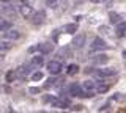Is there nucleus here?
Here are the masks:
<instances>
[{
    "mask_svg": "<svg viewBox=\"0 0 126 113\" xmlns=\"http://www.w3.org/2000/svg\"><path fill=\"white\" fill-rule=\"evenodd\" d=\"M54 50V44L50 42H43V44H38V52L43 53V55H47Z\"/></svg>",
    "mask_w": 126,
    "mask_h": 113,
    "instance_id": "12",
    "label": "nucleus"
},
{
    "mask_svg": "<svg viewBox=\"0 0 126 113\" xmlns=\"http://www.w3.org/2000/svg\"><path fill=\"white\" fill-rule=\"evenodd\" d=\"M117 74V69L115 68H101V69H94L93 71V75L96 77L98 80L99 79H106V77H112Z\"/></svg>",
    "mask_w": 126,
    "mask_h": 113,
    "instance_id": "2",
    "label": "nucleus"
},
{
    "mask_svg": "<svg viewBox=\"0 0 126 113\" xmlns=\"http://www.w3.org/2000/svg\"><path fill=\"white\" fill-rule=\"evenodd\" d=\"M19 2H25V0H19Z\"/></svg>",
    "mask_w": 126,
    "mask_h": 113,
    "instance_id": "29",
    "label": "nucleus"
},
{
    "mask_svg": "<svg viewBox=\"0 0 126 113\" xmlns=\"http://www.w3.org/2000/svg\"><path fill=\"white\" fill-rule=\"evenodd\" d=\"M90 2H93V3H99L101 0H90Z\"/></svg>",
    "mask_w": 126,
    "mask_h": 113,
    "instance_id": "27",
    "label": "nucleus"
},
{
    "mask_svg": "<svg viewBox=\"0 0 126 113\" xmlns=\"http://www.w3.org/2000/svg\"><path fill=\"white\" fill-rule=\"evenodd\" d=\"M101 30H102V33H104V35H107V33H109V30H107V27H101Z\"/></svg>",
    "mask_w": 126,
    "mask_h": 113,
    "instance_id": "25",
    "label": "nucleus"
},
{
    "mask_svg": "<svg viewBox=\"0 0 126 113\" xmlns=\"http://www.w3.org/2000/svg\"><path fill=\"white\" fill-rule=\"evenodd\" d=\"M0 17H2V16H0Z\"/></svg>",
    "mask_w": 126,
    "mask_h": 113,
    "instance_id": "30",
    "label": "nucleus"
},
{
    "mask_svg": "<svg viewBox=\"0 0 126 113\" xmlns=\"http://www.w3.org/2000/svg\"><path fill=\"white\" fill-rule=\"evenodd\" d=\"M0 2H3V3H10V2H13V0H0Z\"/></svg>",
    "mask_w": 126,
    "mask_h": 113,
    "instance_id": "26",
    "label": "nucleus"
},
{
    "mask_svg": "<svg viewBox=\"0 0 126 113\" xmlns=\"http://www.w3.org/2000/svg\"><path fill=\"white\" fill-rule=\"evenodd\" d=\"M44 19H46L44 11H38V13H33L32 22H33V25H41V24H44Z\"/></svg>",
    "mask_w": 126,
    "mask_h": 113,
    "instance_id": "10",
    "label": "nucleus"
},
{
    "mask_svg": "<svg viewBox=\"0 0 126 113\" xmlns=\"http://www.w3.org/2000/svg\"><path fill=\"white\" fill-rule=\"evenodd\" d=\"M107 47L109 46L106 44V41L102 38L96 36V38H93L92 44H90V52H101V50H106Z\"/></svg>",
    "mask_w": 126,
    "mask_h": 113,
    "instance_id": "3",
    "label": "nucleus"
},
{
    "mask_svg": "<svg viewBox=\"0 0 126 113\" xmlns=\"http://www.w3.org/2000/svg\"><path fill=\"white\" fill-rule=\"evenodd\" d=\"M16 75H17V72H13V71H10V72L6 74V82H10V83H11V82H13V80L16 79Z\"/></svg>",
    "mask_w": 126,
    "mask_h": 113,
    "instance_id": "22",
    "label": "nucleus"
},
{
    "mask_svg": "<svg viewBox=\"0 0 126 113\" xmlns=\"http://www.w3.org/2000/svg\"><path fill=\"white\" fill-rule=\"evenodd\" d=\"M43 100L47 104H50L52 107L55 108H68L69 107V100H66V99H63V97H54V96H44L43 97Z\"/></svg>",
    "mask_w": 126,
    "mask_h": 113,
    "instance_id": "1",
    "label": "nucleus"
},
{
    "mask_svg": "<svg viewBox=\"0 0 126 113\" xmlns=\"http://www.w3.org/2000/svg\"><path fill=\"white\" fill-rule=\"evenodd\" d=\"M92 61L94 64H98V66H102V64H106L109 61V57L106 55V53H98V55L92 57Z\"/></svg>",
    "mask_w": 126,
    "mask_h": 113,
    "instance_id": "11",
    "label": "nucleus"
},
{
    "mask_svg": "<svg viewBox=\"0 0 126 113\" xmlns=\"http://www.w3.org/2000/svg\"><path fill=\"white\" fill-rule=\"evenodd\" d=\"M85 41H87V36L84 33H79V35H76L74 36V39H73V49H76V50H80L82 47L85 46Z\"/></svg>",
    "mask_w": 126,
    "mask_h": 113,
    "instance_id": "5",
    "label": "nucleus"
},
{
    "mask_svg": "<svg viewBox=\"0 0 126 113\" xmlns=\"http://www.w3.org/2000/svg\"><path fill=\"white\" fill-rule=\"evenodd\" d=\"M62 3H63V0H46V6L47 8H52V10L60 8Z\"/></svg>",
    "mask_w": 126,
    "mask_h": 113,
    "instance_id": "14",
    "label": "nucleus"
},
{
    "mask_svg": "<svg viewBox=\"0 0 126 113\" xmlns=\"http://www.w3.org/2000/svg\"><path fill=\"white\" fill-rule=\"evenodd\" d=\"M2 38H5L8 41H16V39L21 38V33H19L17 30H14V28H6V30H3Z\"/></svg>",
    "mask_w": 126,
    "mask_h": 113,
    "instance_id": "6",
    "label": "nucleus"
},
{
    "mask_svg": "<svg viewBox=\"0 0 126 113\" xmlns=\"http://www.w3.org/2000/svg\"><path fill=\"white\" fill-rule=\"evenodd\" d=\"M69 94L71 96H76V97H85V91L82 88V85H77V83H73L69 85Z\"/></svg>",
    "mask_w": 126,
    "mask_h": 113,
    "instance_id": "8",
    "label": "nucleus"
},
{
    "mask_svg": "<svg viewBox=\"0 0 126 113\" xmlns=\"http://www.w3.org/2000/svg\"><path fill=\"white\" fill-rule=\"evenodd\" d=\"M123 58H125V61H126V50H123Z\"/></svg>",
    "mask_w": 126,
    "mask_h": 113,
    "instance_id": "28",
    "label": "nucleus"
},
{
    "mask_svg": "<svg viewBox=\"0 0 126 113\" xmlns=\"http://www.w3.org/2000/svg\"><path fill=\"white\" fill-rule=\"evenodd\" d=\"M58 57H62V58H69L71 57V52L68 49H62L60 52H58Z\"/></svg>",
    "mask_w": 126,
    "mask_h": 113,
    "instance_id": "21",
    "label": "nucleus"
},
{
    "mask_svg": "<svg viewBox=\"0 0 126 113\" xmlns=\"http://www.w3.org/2000/svg\"><path fill=\"white\" fill-rule=\"evenodd\" d=\"M58 82H60V80H58L57 77H52V79H49V80H47L46 83H44V88H50V87H55V85H57Z\"/></svg>",
    "mask_w": 126,
    "mask_h": 113,
    "instance_id": "19",
    "label": "nucleus"
},
{
    "mask_svg": "<svg viewBox=\"0 0 126 113\" xmlns=\"http://www.w3.org/2000/svg\"><path fill=\"white\" fill-rule=\"evenodd\" d=\"M77 71H79V66L77 64H71L68 68V71H66V74H68V75H74V74H77Z\"/></svg>",
    "mask_w": 126,
    "mask_h": 113,
    "instance_id": "20",
    "label": "nucleus"
},
{
    "mask_svg": "<svg viewBox=\"0 0 126 113\" xmlns=\"http://www.w3.org/2000/svg\"><path fill=\"white\" fill-rule=\"evenodd\" d=\"M62 69H63V66L60 61H57V60H50L49 63H47V71H49V74H52V75H58V74L62 72Z\"/></svg>",
    "mask_w": 126,
    "mask_h": 113,
    "instance_id": "4",
    "label": "nucleus"
},
{
    "mask_svg": "<svg viewBox=\"0 0 126 113\" xmlns=\"http://www.w3.org/2000/svg\"><path fill=\"white\" fill-rule=\"evenodd\" d=\"M29 93H32V94H39V93H41V88L32 87V88H29Z\"/></svg>",
    "mask_w": 126,
    "mask_h": 113,
    "instance_id": "24",
    "label": "nucleus"
},
{
    "mask_svg": "<svg viewBox=\"0 0 126 113\" xmlns=\"http://www.w3.org/2000/svg\"><path fill=\"white\" fill-rule=\"evenodd\" d=\"M19 13H21L22 17L32 19V16H33V8H32L30 5H21L19 6Z\"/></svg>",
    "mask_w": 126,
    "mask_h": 113,
    "instance_id": "9",
    "label": "nucleus"
},
{
    "mask_svg": "<svg viewBox=\"0 0 126 113\" xmlns=\"http://www.w3.org/2000/svg\"><path fill=\"white\" fill-rule=\"evenodd\" d=\"M41 79H43V72H41V71H36V72H33V75H32V80L38 82V80H41Z\"/></svg>",
    "mask_w": 126,
    "mask_h": 113,
    "instance_id": "23",
    "label": "nucleus"
},
{
    "mask_svg": "<svg viewBox=\"0 0 126 113\" xmlns=\"http://www.w3.org/2000/svg\"><path fill=\"white\" fill-rule=\"evenodd\" d=\"M77 28H79V25L76 24V22H74V24H66V25H63V32H65V33H69V35L76 33Z\"/></svg>",
    "mask_w": 126,
    "mask_h": 113,
    "instance_id": "13",
    "label": "nucleus"
},
{
    "mask_svg": "<svg viewBox=\"0 0 126 113\" xmlns=\"http://www.w3.org/2000/svg\"><path fill=\"white\" fill-rule=\"evenodd\" d=\"M102 80H104V79H102ZM102 80H101V83L96 87V93H101V94H102V93H106V91L109 89V85H106Z\"/></svg>",
    "mask_w": 126,
    "mask_h": 113,
    "instance_id": "18",
    "label": "nucleus"
},
{
    "mask_svg": "<svg viewBox=\"0 0 126 113\" xmlns=\"http://www.w3.org/2000/svg\"><path fill=\"white\" fill-rule=\"evenodd\" d=\"M35 68H36V66H33L32 63H29V64H22V66H19V68L16 69V72H17L19 77H22V79H24V77H27Z\"/></svg>",
    "mask_w": 126,
    "mask_h": 113,
    "instance_id": "7",
    "label": "nucleus"
},
{
    "mask_svg": "<svg viewBox=\"0 0 126 113\" xmlns=\"http://www.w3.org/2000/svg\"><path fill=\"white\" fill-rule=\"evenodd\" d=\"M115 32H117V36H125V35H126V22H123V21H121L120 22V24H117V30H115Z\"/></svg>",
    "mask_w": 126,
    "mask_h": 113,
    "instance_id": "15",
    "label": "nucleus"
},
{
    "mask_svg": "<svg viewBox=\"0 0 126 113\" xmlns=\"http://www.w3.org/2000/svg\"><path fill=\"white\" fill-rule=\"evenodd\" d=\"M41 55H43V53H41ZM41 55H36V57H33V58H32V61H30V63L33 64V66H36V68H38V66H41V64H43V61H44Z\"/></svg>",
    "mask_w": 126,
    "mask_h": 113,
    "instance_id": "17",
    "label": "nucleus"
},
{
    "mask_svg": "<svg viewBox=\"0 0 126 113\" xmlns=\"http://www.w3.org/2000/svg\"><path fill=\"white\" fill-rule=\"evenodd\" d=\"M109 21L110 22H112V24H120V22H121V16H120V14H118V13H113V11H110V13H109Z\"/></svg>",
    "mask_w": 126,
    "mask_h": 113,
    "instance_id": "16",
    "label": "nucleus"
}]
</instances>
